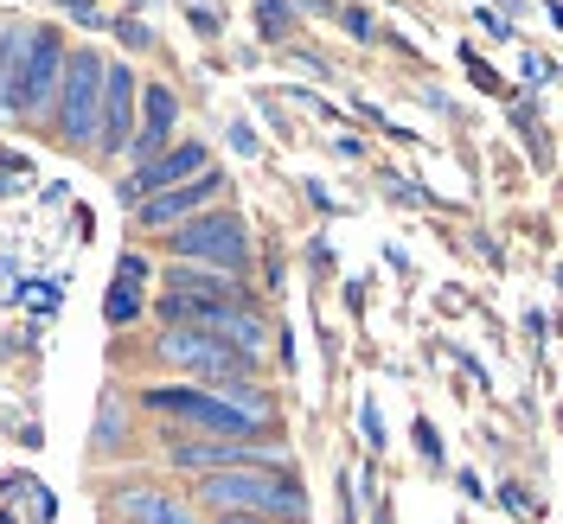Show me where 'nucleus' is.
I'll return each instance as SVG.
<instances>
[{"label":"nucleus","instance_id":"f257e3e1","mask_svg":"<svg viewBox=\"0 0 563 524\" xmlns=\"http://www.w3.org/2000/svg\"><path fill=\"white\" fill-rule=\"evenodd\" d=\"M192 505L199 512H256L276 524H308V487L295 480V467H231V473H206L192 480Z\"/></svg>","mask_w":563,"mask_h":524},{"label":"nucleus","instance_id":"f03ea898","mask_svg":"<svg viewBox=\"0 0 563 524\" xmlns=\"http://www.w3.org/2000/svg\"><path fill=\"white\" fill-rule=\"evenodd\" d=\"M141 410L161 422H179L192 435H211V442H269V435H282V428H263L256 416H244L238 403H224L206 384H147L141 390Z\"/></svg>","mask_w":563,"mask_h":524},{"label":"nucleus","instance_id":"7ed1b4c3","mask_svg":"<svg viewBox=\"0 0 563 524\" xmlns=\"http://www.w3.org/2000/svg\"><path fill=\"white\" fill-rule=\"evenodd\" d=\"M167 256L174 263H199V269H218V276H244L250 269V231L244 218L224 205V211H199L192 224L167 231Z\"/></svg>","mask_w":563,"mask_h":524},{"label":"nucleus","instance_id":"20e7f679","mask_svg":"<svg viewBox=\"0 0 563 524\" xmlns=\"http://www.w3.org/2000/svg\"><path fill=\"white\" fill-rule=\"evenodd\" d=\"M103 77H109V65L97 58V52H65L58 141H70V147H97V129H103Z\"/></svg>","mask_w":563,"mask_h":524},{"label":"nucleus","instance_id":"39448f33","mask_svg":"<svg viewBox=\"0 0 563 524\" xmlns=\"http://www.w3.org/2000/svg\"><path fill=\"white\" fill-rule=\"evenodd\" d=\"M154 358L161 365H174V371H192V378H206L211 384H231V378H250L256 365L250 358H238V352L224 346L218 333H199V326H167L161 339H154Z\"/></svg>","mask_w":563,"mask_h":524},{"label":"nucleus","instance_id":"423d86ee","mask_svg":"<svg viewBox=\"0 0 563 524\" xmlns=\"http://www.w3.org/2000/svg\"><path fill=\"white\" fill-rule=\"evenodd\" d=\"M58 83H65V45H58V33L33 26V45H26V58H20V77H13L7 109H13L20 122H45V109H58Z\"/></svg>","mask_w":563,"mask_h":524},{"label":"nucleus","instance_id":"0eeeda50","mask_svg":"<svg viewBox=\"0 0 563 524\" xmlns=\"http://www.w3.org/2000/svg\"><path fill=\"white\" fill-rule=\"evenodd\" d=\"M199 174H211L206 141H174L167 154H154L147 167H135V174L122 179V199H129V205H141V199L174 192V186H186V179H199Z\"/></svg>","mask_w":563,"mask_h":524},{"label":"nucleus","instance_id":"6e6552de","mask_svg":"<svg viewBox=\"0 0 563 524\" xmlns=\"http://www.w3.org/2000/svg\"><path fill=\"white\" fill-rule=\"evenodd\" d=\"M224 199V174L211 167V174L186 179V186H174V192H154V199H141L135 205V224L141 231H179V224H192L206 205H218Z\"/></svg>","mask_w":563,"mask_h":524},{"label":"nucleus","instance_id":"1a4fd4ad","mask_svg":"<svg viewBox=\"0 0 563 524\" xmlns=\"http://www.w3.org/2000/svg\"><path fill=\"white\" fill-rule=\"evenodd\" d=\"M141 90H135V70L129 65H109L103 77V129H97V154H129L135 141V115H141Z\"/></svg>","mask_w":563,"mask_h":524},{"label":"nucleus","instance_id":"9d476101","mask_svg":"<svg viewBox=\"0 0 563 524\" xmlns=\"http://www.w3.org/2000/svg\"><path fill=\"white\" fill-rule=\"evenodd\" d=\"M115 524H206L192 499H174L167 487H122L109 499Z\"/></svg>","mask_w":563,"mask_h":524},{"label":"nucleus","instance_id":"9b49d317","mask_svg":"<svg viewBox=\"0 0 563 524\" xmlns=\"http://www.w3.org/2000/svg\"><path fill=\"white\" fill-rule=\"evenodd\" d=\"M174 129H179V97L167 83H147V90H141V129H135V141H129V154L147 167L154 154L174 147Z\"/></svg>","mask_w":563,"mask_h":524},{"label":"nucleus","instance_id":"f8f14e48","mask_svg":"<svg viewBox=\"0 0 563 524\" xmlns=\"http://www.w3.org/2000/svg\"><path fill=\"white\" fill-rule=\"evenodd\" d=\"M161 281H167L161 294H199V301H224V308H244L250 301V288L238 276H218V269H199V263H174Z\"/></svg>","mask_w":563,"mask_h":524},{"label":"nucleus","instance_id":"ddd939ff","mask_svg":"<svg viewBox=\"0 0 563 524\" xmlns=\"http://www.w3.org/2000/svg\"><path fill=\"white\" fill-rule=\"evenodd\" d=\"M218 339L238 352V358H250V365H256V358H263V346H269V320L256 314V301H250V308H231V314L218 320Z\"/></svg>","mask_w":563,"mask_h":524},{"label":"nucleus","instance_id":"4468645a","mask_svg":"<svg viewBox=\"0 0 563 524\" xmlns=\"http://www.w3.org/2000/svg\"><path fill=\"white\" fill-rule=\"evenodd\" d=\"M103 320L109 326H135L141 320V288L135 281H115V288L103 294Z\"/></svg>","mask_w":563,"mask_h":524},{"label":"nucleus","instance_id":"2eb2a0df","mask_svg":"<svg viewBox=\"0 0 563 524\" xmlns=\"http://www.w3.org/2000/svg\"><path fill=\"white\" fill-rule=\"evenodd\" d=\"M256 20H263V33L269 38L288 33V7H282V0H256Z\"/></svg>","mask_w":563,"mask_h":524},{"label":"nucleus","instance_id":"dca6fc26","mask_svg":"<svg viewBox=\"0 0 563 524\" xmlns=\"http://www.w3.org/2000/svg\"><path fill=\"white\" fill-rule=\"evenodd\" d=\"M499 505H506V512H526V519L538 512V505H531V492H526V487H512V480L499 487Z\"/></svg>","mask_w":563,"mask_h":524},{"label":"nucleus","instance_id":"f3484780","mask_svg":"<svg viewBox=\"0 0 563 524\" xmlns=\"http://www.w3.org/2000/svg\"><path fill=\"white\" fill-rule=\"evenodd\" d=\"M115 281H147V256H141V249H129V256H122V269H115Z\"/></svg>","mask_w":563,"mask_h":524},{"label":"nucleus","instance_id":"a211bd4d","mask_svg":"<svg viewBox=\"0 0 563 524\" xmlns=\"http://www.w3.org/2000/svg\"><path fill=\"white\" fill-rule=\"evenodd\" d=\"M417 448H422L429 467H442V442H435V428H429V422H417Z\"/></svg>","mask_w":563,"mask_h":524},{"label":"nucleus","instance_id":"6ab92c4d","mask_svg":"<svg viewBox=\"0 0 563 524\" xmlns=\"http://www.w3.org/2000/svg\"><path fill=\"white\" fill-rule=\"evenodd\" d=\"M58 7H65V13H77V20H84V26H103V13H97V7H90V0H58Z\"/></svg>","mask_w":563,"mask_h":524},{"label":"nucleus","instance_id":"aec40b11","mask_svg":"<svg viewBox=\"0 0 563 524\" xmlns=\"http://www.w3.org/2000/svg\"><path fill=\"white\" fill-rule=\"evenodd\" d=\"M115 33H122V45H135V52H141V45H147V26H141V20H122Z\"/></svg>","mask_w":563,"mask_h":524},{"label":"nucleus","instance_id":"412c9836","mask_svg":"<svg viewBox=\"0 0 563 524\" xmlns=\"http://www.w3.org/2000/svg\"><path fill=\"white\" fill-rule=\"evenodd\" d=\"M346 33H358V38H372V13H365V7H352V13H346Z\"/></svg>","mask_w":563,"mask_h":524},{"label":"nucleus","instance_id":"4be33fe9","mask_svg":"<svg viewBox=\"0 0 563 524\" xmlns=\"http://www.w3.org/2000/svg\"><path fill=\"white\" fill-rule=\"evenodd\" d=\"M211 524H276V519H256V512H211Z\"/></svg>","mask_w":563,"mask_h":524},{"label":"nucleus","instance_id":"5701e85b","mask_svg":"<svg viewBox=\"0 0 563 524\" xmlns=\"http://www.w3.org/2000/svg\"><path fill=\"white\" fill-rule=\"evenodd\" d=\"M372 524H390V512H385V505H378V519H372Z\"/></svg>","mask_w":563,"mask_h":524},{"label":"nucleus","instance_id":"b1692460","mask_svg":"<svg viewBox=\"0 0 563 524\" xmlns=\"http://www.w3.org/2000/svg\"><path fill=\"white\" fill-rule=\"evenodd\" d=\"M0 109H7V90H0Z\"/></svg>","mask_w":563,"mask_h":524}]
</instances>
